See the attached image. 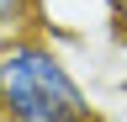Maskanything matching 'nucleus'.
<instances>
[{"instance_id": "1", "label": "nucleus", "mask_w": 127, "mask_h": 122, "mask_svg": "<svg viewBox=\"0 0 127 122\" xmlns=\"http://www.w3.org/2000/svg\"><path fill=\"white\" fill-rule=\"evenodd\" d=\"M0 122H101V112L58 42L27 27L0 42Z\"/></svg>"}, {"instance_id": "2", "label": "nucleus", "mask_w": 127, "mask_h": 122, "mask_svg": "<svg viewBox=\"0 0 127 122\" xmlns=\"http://www.w3.org/2000/svg\"><path fill=\"white\" fill-rule=\"evenodd\" d=\"M32 21L42 27V37H85L117 21V0H32Z\"/></svg>"}, {"instance_id": "3", "label": "nucleus", "mask_w": 127, "mask_h": 122, "mask_svg": "<svg viewBox=\"0 0 127 122\" xmlns=\"http://www.w3.org/2000/svg\"><path fill=\"white\" fill-rule=\"evenodd\" d=\"M32 27V0H0V42Z\"/></svg>"}]
</instances>
